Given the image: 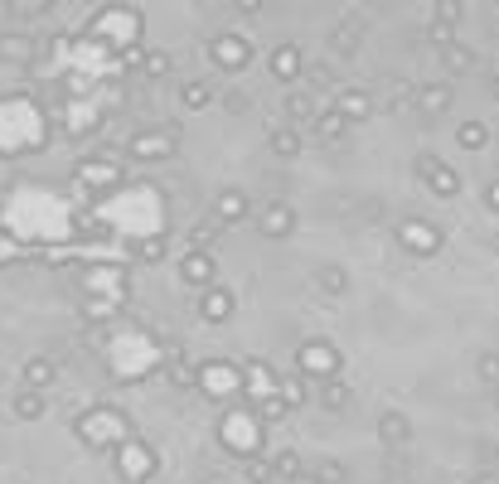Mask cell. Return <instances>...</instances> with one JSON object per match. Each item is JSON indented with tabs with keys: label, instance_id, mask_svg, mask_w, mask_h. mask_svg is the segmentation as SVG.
Instances as JSON below:
<instances>
[{
	"label": "cell",
	"instance_id": "obj_13",
	"mask_svg": "<svg viewBox=\"0 0 499 484\" xmlns=\"http://www.w3.org/2000/svg\"><path fill=\"white\" fill-rule=\"evenodd\" d=\"M252 213V198L242 194V189H219L213 194V223L219 227H233V223H242Z\"/></svg>",
	"mask_w": 499,
	"mask_h": 484
},
{
	"label": "cell",
	"instance_id": "obj_34",
	"mask_svg": "<svg viewBox=\"0 0 499 484\" xmlns=\"http://www.w3.org/2000/svg\"><path fill=\"white\" fill-rule=\"evenodd\" d=\"M219 237V223L213 218H204V223H194L190 227V252H209V242Z\"/></svg>",
	"mask_w": 499,
	"mask_h": 484
},
{
	"label": "cell",
	"instance_id": "obj_5",
	"mask_svg": "<svg viewBox=\"0 0 499 484\" xmlns=\"http://www.w3.org/2000/svg\"><path fill=\"white\" fill-rule=\"evenodd\" d=\"M209 63L213 68H223V73H242V68L252 63V44L242 34H213L209 39Z\"/></svg>",
	"mask_w": 499,
	"mask_h": 484
},
{
	"label": "cell",
	"instance_id": "obj_33",
	"mask_svg": "<svg viewBox=\"0 0 499 484\" xmlns=\"http://www.w3.org/2000/svg\"><path fill=\"white\" fill-rule=\"evenodd\" d=\"M407 107H412V82L388 78V102H383V111H407Z\"/></svg>",
	"mask_w": 499,
	"mask_h": 484
},
{
	"label": "cell",
	"instance_id": "obj_22",
	"mask_svg": "<svg viewBox=\"0 0 499 484\" xmlns=\"http://www.w3.org/2000/svg\"><path fill=\"white\" fill-rule=\"evenodd\" d=\"M180 107H184V111H209V107H213V82L184 78V82H180Z\"/></svg>",
	"mask_w": 499,
	"mask_h": 484
},
{
	"label": "cell",
	"instance_id": "obj_31",
	"mask_svg": "<svg viewBox=\"0 0 499 484\" xmlns=\"http://www.w3.org/2000/svg\"><path fill=\"white\" fill-rule=\"evenodd\" d=\"M170 68H175V63H170L165 49H146V53H141V73H146V78H170Z\"/></svg>",
	"mask_w": 499,
	"mask_h": 484
},
{
	"label": "cell",
	"instance_id": "obj_35",
	"mask_svg": "<svg viewBox=\"0 0 499 484\" xmlns=\"http://www.w3.org/2000/svg\"><path fill=\"white\" fill-rule=\"evenodd\" d=\"M310 475H316L320 484H345V479H349V469L339 465V460H316V465H310Z\"/></svg>",
	"mask_w": 499,
	"mask_h": 484
},
{
	"label": "cell",
	"instance_id": "obj_3",
	"mask_svg": "<svg viewBox=\"0 0 499 484\" xmlns=\"http://www.w3.org/2000/svg\"><path fill=\"white\" fill-rule=\"evenodd\" d=\"M451 107H455V88L446 78H432V82H417V88H412V111H417L422 121L446 117Z\"/></svg>",
	"mask_w": 499,
	"mask_h": 484
},
{
	"label": "cell",
	"instance_id": "obj_23",
	"mask_svg": "<svg viewBox=\"0 0 499 484\" xmlns=\"http://www.w3.org/2000/svg\"><path fill=\"white\" fill-rule=\"evenodd\" d=\"M301 78H306V92H335V88H339V73H335V63H330V59L306 63V68H301Z\"/></svg>",
	"mask_w": 499,
	"mask_h": 484
},
{
	"label": "cell",
	"instance_id": "obj_9",
	"mask_svg": "<svg viewBox=\"0 0 499 484\" xmlns=\"http://www.w3.org/2000/svg\"><path fill=\"white\" fill-rule=\"evenodd\" d=\"M213 272H219L213 252H184V257H180V286H190V291H209Z\"/></svg>",
	"mask_w": 499,
	"mask_h": 484
},
{
	"label": "cell",
	"instance_id": "obj_20",
	"mask_svg": "<svg viewBox=\"0 0 499 484\" xmlns=\"http://www.w3.org/2000/svg\"><path fill=\"white\" fill-rule=\"evenodd\" d=\"M20 378H24V388L44 392V388H54V378H59V363H54L49 353H34V359L20 368Z\"/></svg>",
	"mask_w": 499,
	"mask_h": 484
},
{
	"label": "cell",
	"instance_id": "obj_38",
	"mask_svg": "<svg viewBox=\"0 0 499 484\" xmlns=\"http://www.w3.org/2000/svg\"><path fill=\"white\" fill-rule=\"evenodd\" d=\"M480 204L490 208V213H499V175H490V179L480 184Z\"/></svg>",
	"mask_w": 499,
	"mask_h": 484
},
{
	"label": "cell",
	"instance_id": "obj_41",
	"mask_svg": "<svg viewBox=\"0 0 499 484\" xmlns=\"http://www.w3.org/2000/svg\"><path fill=\"white\" fill-rule=\"evenodd\" d=\"M223 107H228V111H248V97H242V92H228Z\"/></svg>",
	"mask_w": 499,
	"mask_h": 484
},
{
	"label": "cell",
	"instance_id": "obj_29",
	"mask_svg": "<svg viewBox=\"0 0 499 484\" xmlns=\"http://www.w3.org/2000/svg\"><path fill=\"white\" fill-rule=\"evenodd\" d=\"M277 397H281L287 407L310 402V382H306V378H277Z\"/></svg>",
	"mask_w": 499,
	"mask_h": 484
},
{
	"label": "cell",
	"instance_id": "obj_27",
	"mask_svg": "<svg viewBox=\"0 0 499 484\" xmlns=\"http://www.w3.org/2000/svg\"><path fill=\"white\" fill-rule=\"evenodd\" d=\"M306 349H310V353H306L310 363H301V373H306V368H325V378L339 373V359H335V349L325 344V339H316V344H306Z\"/></svg>",
	"mask_w": 499,
	"mask_h": 484
},
{
	"label": "cell",
	"instance_id": "obj_15",
	"mask_svg": "<svg viewBox=\"0 0 499 484\" xmlns=\"http://www.w3.org/2000/svg\"><path fill=\"white\" fill-rule=\"evenodd\" d=\"M441 68H446V82L465 78V73H475V68H480V53L470 44H461V39H451V44L441 49Z\"/></svg>",
	"mask_w": 499,
	"mask_h": 484
},
{
	"label": "cell",
	"instance_id": "obj_28",
	"mask_svg": "<svg viewBox=\"0 0 499 484\" xmlns=\"http://www.w3.org/2000/svg\"><path fill=\"white\" fill-rule=\"evenodd\" d=\"M267 465H272V479H296V475H301V469H306V460H301V455H296V450H277V455H272V460H267Z\"/></svg>",
	"mask_w": 499,
	"mask_h": 484
},
{
	"label": "cell",
	"instance_id": "obj_24",
	"mask_svg": "<svg viewBox=\"0 0 499 484\" xmlns=\"http://www.w3.org/2000/svg\"><path fill=\"white\" fill-rule=\"evenodd\" d=\"M378 469H383V484H412L417 479V465L407 460V450H388Z\"/></svg>",
	"mask_w": 499,
	"mask_h": 484
},
{
	"label": "cell",
	"instance_id": "obj_36",
	"mask_svg": "<svg viewBox=\"0 0 499 484\" xmlns=\"http://www.w3.org/2000/svg\"><path fill=\"white\" fill-rule=\"evenodd\" d=\"M422 34H426V44H432L436 53H441V49H446V44H451V39H455V30H446V24H436V20H432V24H426V30H422Z\"/></svg>",
	"mask_w": 499,
	"mask_h": 484
},
{
	"label": "cell",
	"instance_id": "obj_16",
	"mask_svg": "<svg viewBox=\"0 0 499 484\" xmlns=\"http://www.w3.org/2000/svg\"><path fill=\"white\" fill-rule=\"evenodd\" d=\"M306 150V140H301V131H296V126H272V131H267V155H277V160H296V155Z\"/></svg>",
	"mask_w": 499,
	"mask_h": 484
},
{
	"label": "cell",
	"instance_id": "obj_8",
	"mask_svg": "<svg viewBox=\"0 0 499 484\" xmlns=\"http://www.w3.org/2000/svg\"><path fill=\"white\" fill-rule=\"evenodd\" d=\"M301 68H306V53H301V44H291V39L267 53V73H272L277 82H287V88L301 82Z\"/></svg>",
	"mask_w": 499,
	"mask_h": 484
},
{
	"label": "cell",
	"instance_id": "obj_4",
	"mask_svg": "<svg viewBox=\"0 0 499 484\" xmlns=\"http://www.w3.org/2000/svg\"><path fill=\"white\" fill-rule=\"evenodd\" d=\"M330 97H335L330 111H339V117H345L349 126H364V121L378 111V97L368 92V88H354V82H339V88H335Z\"/></svg>",
	"mask_w": 499,
	"mask_h": 484
},
{
	"label": "cell",
	"instance_id": "obj_21",
	"mask_svg": "<svg viewBox=\"0 0 499 484\" xmlns=\"http://www.w3.org/2000/svg\"><path fill=\"white\" fill-rule=\"evenodd\" d=\"M310 397H316V402H320L325 411H345V407H349V382L339 378V373H335V378H320Z\"/></svg>",
	"mask_w": 499,
	"mask_h": 484
},
{
	"label": "cell",
	"instance_id": "obj_45",
	"mask_svg": "<svg viewBox=\"0 0 499 484\" xmlns=\"http://www.w3.org/2000/svg\"><path fill=\"white\" fill-rule=\"evenodd\" d=\"M83 5H93V0H83Z\"/></svg>",
	"mask_w": 499,
	"mask_h": 484
},
{
	"label": "cell",
	"instance_id": "obj_44",
	"mask_svg": "<svg viewBox=\"0 0 499 484\" xmlns=\"http://www.w3.org/2000/svg\"><path fill=\"white\" fill-rule=\"evenodd\" d=\"M490 397H494V407H499V382H494V388H490Z\"/></svg>",
	"mask_w": 499,
	"mask_h": 484
},
{
	"label": "cell",
	"instance_id": "obj_19",
	"mask_svg": "<svg viewBox=\"0 0 499 484\" xmlns=\"http://www.w3.org/2000/svg\"><path fill=\"white\" fill-rule=\"evenodd\" d=\"M455 146H461L465 155H480V150H490V126H484L480 117H465V121H455Z\"/></svg>",
	"mask_w": 499,
	"mask_h": 484
},
{
	"label": "cell",
	"instance_id": "obj_6",
	"mask_svg": "<svg viewBox=\"0 0 499 484\" xmlns=\"http://www.w3.org/2000/svg\"><path fill=\"white\" fill-rule=\"evenodd\" d=\"M296 208L287 204V198H267V204L258 208V233L267 237V242H287L291 233H296Z\"/></svg>",
	"mask_w": 499,
	"mask_h": 484
},
{
	"label": "cell",
	"instance_id": "obj_25",
	"mask_svg": "<svg viewBox=\"0 0 499 484\" xmlns=\"http://www.w3.org/2000/svg\"><path fill=\"white\" fill-rule=\"evenodd\" d=\"M330 53H339V59H354V53H359V24H354V20L335 24V30H330Z\"/></svg>",
	"mask_w": 499,
	"mask_h": 484
},
{
	"label": "cell",
	"instance_id": "obj_2",
	"mask_svg": "<svg viewBox=\"0 0 499 484\" xmlns=\"http://www.w3.org/2000/svg\"><path fill=\"white\" fill-rule=\"evenodd\" d=\"M397 247H403L407 257H436V252L446 247V233H441L432 218H403L397 223Z\"/></svg>",
	"mask_w": 499,
	"mask_h": 484
},
{
	"label": "cell",
	"instance_id": "obj_1",
	"mask_svg": "<svg viewBox=\"0 0 499 484\" xmlns=\"http://www.w3.org/2000/svg\"><path fill=\"white\" fill-rule=\"evenodd\" d=\"M412 175H417V184H422L432 198H461V189H465L461 169L446 165V160H441V155H432V150H422L417 160H412Z\"/></svg>",
	"mask_w": 499,
	"mask_h": 484
},
{
	"label": "cell",
	"instance_id": "obj_18",
	"mask_svg": "<svg viewBox=\"0 0 499 484\" xmlns=\"http://www.w3.org/2000/svg\"><path fill=\"white\" fill-rule=\"evenodd\" d=\"M310 131H316V140H325V146H345V140H349V131H354V126H349L345 117H339V111H330V107H325V111H320V117H316V121H310Z\"/></svg>",
	"mask_w": 499,
	"mask_h": 484
},
{
	"label": "cell",
	"instance_id": "obj_11",
	"mask_svg": "<svg viewBox=\"0 0 499 484\" xmlns=\"http://www.w3.org/2000/svg\"><path fill=\"white\" fill-rule=\"evenodd\" d=\"M281 117H287V126H296V131H306V126L320 117V102H316V92H306V88H291L287 97H281Z\"/></svg>",
	"mask_w": 499,
	"mask_h": 484
},
{
	"label": "cell",
	"instance_id": "obj_26",
	"mask_svg": "<svg viewBox=\"0 0 499 484\" xmlns=\"http://www.w3.org/2000/svg\"><path fill=\"white\" fill-rule=\"evenodd\" d=\"M10 411H15L20 421H39V417H44V392L20 388V392H15V402H10Z\"/></svg>",
	"mask_w": 499,
	"mask_h": 484
},
{
	"label": "cell",
	"instance_id": "obj_17",
	"mask_svg": "<svg viewBox=\"0 0 499 484\" xmlns=\"http://www.w3.org/2000/svg\"><path fill=\"white\" fill-rule=\"evenodd\" d=\"M310 281H316L320 295H330V301H339V295H349V272L339 262H320L316 272H310Z\"/></svg>",
	"mask_w": 499,
	"mask_h": 484
},
{
	"label": "cell",
	"instance_id": "obj_43",
	"mask_svg": "<svg viewBox=\"0 0 499 484\" xmlns=\"http://www.w3.org/2000/svg\"><path fill=\"white\" fill-rule=\"evenodd\" d=\"M233 5H238V10H258L262 0H233Z\"/></svg>",
	"mask_w": 499,
	"mask_h": 484
},
{
	"label": "cell",
	"instance_id": "obj_12",
	"mask_svg": "<svg viewBox=\"0 0 499 484\" xmlns=\"http://www.w3.org/2000/svg\"><path fill=\"white\" fill-rule=\"evenodd\" d=\"M117 460H122L117 469H122L126 484H141V479L155 475V450H151V446H136V440H132V446H122Z\"/></svg>",
	"mask_w": 499,
	"mask_h": 484
},
{
	"label": "cell",
	"instance_id": "obj_40",
	"mask_svg": "<svg viewBox=\"0 0 499 484\" xmlns=\"http://www.w3.org/2000/svg\"><path fill=\"white\" fill-rule=\"evenodd\" d=\"M59 0H20V15H49Z\"/></svg>",
	"mask_w": 499,
	"mask_h": 484
},
{
	"label": "cell",
	"instance_id": "obj_39",
	"mask_svg": "<svg viewBox=\"0 0 499 484\" xmlns=\"http://www.w3.org/2000/svg\"><path fill=\"white\" fill-rule=\"evenodd\" d=\"M248 479L252 484H267V479H272V465H267L262 455H252V460H248Z\"/></svg>",
	"mask_w": 499,
	"mask_h": 484
},
{
	"label": "cell",
	"instance_id": "obj_37",
	"mask_svg": "<svg viewBox=\"0 0 499 484\" xmlns=\"http://www.w3.org/2000/svg\"><path fill=\"white\" fill-rule=\"evenodd\" d=\"M258 407H262V417H267V421H281V417H287V411H291V407H287V402H281V397H277V392H267V397H262V402H258Z\"/></svg>",
	"mask_w": 499,
	"mask_h": 484
},
{
	"label": "cell",
	"instance_id": "obj_7",
	"mask_svg": "<svg viewBox=\"0 0 499 484\" xmlns=\"http://www.w3.org/2000/svg\"><path fill=\"white\" fill-rule=\"evenodd\" d=\"M374 436H378V446H383V450H407V440H412V421H407V411L383 407L378 417H374Z\"/></svg>",
	"mask_w": 499,
	"mask_h": 484
},
{
	"label": "cell",
	"instance_id": "obj_42",
	"mask_svg": "<svg viewBox=\"0 0 499 484\" xmlns=\"http://www.w3.org/2000/svg\"><path fill=\"white\" fill-rule=\"evenodd\" d=\"M484 88H490V97H494V102H499V68H494L490 78H484Z\"/></svg>",
	"mask_w": 499,
	"mask_h": 484
},
{
	"label": "cell",
	"instance_id": "obj_10",
	"mask_svg": "<svg viewBox=\"0 0 499 484\" xmlns=\"http://www.w3.org/2000/svg\"><path fill=\"white\" fill-rule=\"evenodd\" d=\"M233 310H238V295L228 286L199 291V320H204V324H228V320H233Z\"/></svg>",
	"mask_w": 499,
	"mask_h": 484
},
{
	"label": "cell",
	"instance_id": "obj_30",
	"mask_svg": "<svg viewBox=\"0 0 499 484\" xmlns=\"http://www.w3.org/2000/svg\"><path fill=\"white\" fill-rule=\"evenodd\" d=\"M432 20H436V24H446V30H461V20H465V0H436Z\"/></svg>",
	"mask_w": 499,
	"mask_h": 484
},
{
	"label": "cell",
	"instance_id": "obj_14",
	"mask_svg": "<svg viewBox=\"0 0 499 484\" xmlns=\"http://www.w3.org/2000/svg\"><path fill=\"white\" fill-rule=\"evenodd\" d=\"M126 150H132L136 160H170V155H175V136L170 131H141V136H132Z\"/></svg>",
	"mask_w": 499,
	"mask_h": 484
},
{
	"label": "cell",
	"instance_id": "obj_32",
	"mask_svg": "<svg viewBox=\"0 0 499 484\" xmlns=\"http://www.w3.org/2000/svg\"><path fill=\"white\" fill-rule=\"evenodd\" d=\"M475 378H480V388H494L499 382V349H484L475 359Z\"/></svg>",
	"mask_w": 499,
	"mask_h": 484
}]
</instances>
